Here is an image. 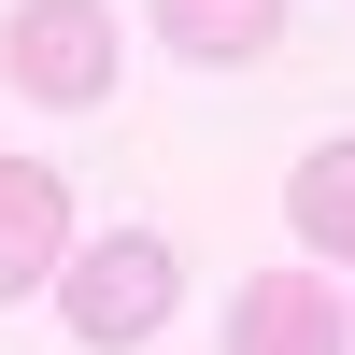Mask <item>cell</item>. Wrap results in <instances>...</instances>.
Returning <instances> with one entry per match:
<instances>
[{"mask_svg": "<svg viewBox=\"0 0 355 355\" xmlns=\"http://www.w3.org/2000/svg\"><path fill=\"white\" fill-rule=\"evenodd\" d=\"M171 299H185V256H171L157 227H100V242H71V270H57V327H71L85 355L157 341Z\"/></svg>", "mask_w": 355, "mask_h": 355, "instance_id": "1", "label": "cell"}, {"mask_svg": "<svg viewBox=\"0 0 355 355\" xmlns=\"http://www.w3.org/2000/svg\"><path fill=\"white\" fill-rule=\"evenodd\" d=\"M114 0H15L0 15V71H15L28 114H100L114 100Z\"/></svg>", "mask_w": 355, "mask_h": 355, "instance_id": "2", "label": "cell"}, {"mask_svg": "<svg viewBox=\"0 0 355 355\" xmlns=\"http://www.w3.org/2000/svg\"><path fill=\"white\" fill-rule=\"evenodd\" d=\"M71 270V171L57 157H0V313L28 299V284Z\"/></svg>", "mask_w": 355, "mask_h": 355, "instance_id": "3", "label": "cell"}, {"mask_svg": "<svg viewBox=\"0 0 355 355\" xmlns=\"http://www.w3.org/2000/svg\"><path fill=\"white\" fill-rule=\"evenodd\" d=\"M227 355H355V341H341V299L313 270H256L227 299Z\"/></svg>", "mask_w": 355, "mask_h": 355, "instance_id": "4", "label": "cell"}, {"mask_svg": "<svg viewBox=\"0 0 355 355\" xmlns=\"http://www.w3.org/2000/svg\"><path fill=\"white\" fill-rule=\"evenodd\" d=\"M284 227H299V256L355 270V128H341V142H313V157L284 171Z\"/></svg>", "mask_w": 355, "mask_h": 355, "instance_id": "5", "label": "cell"}, {"mask_svg": "<svg viewBox=\"0 0 355 355\" xmlns=\"http://www.w3.org/2000/svg\"><path fill=\"white\" fill-rule=\"evenodd\" d=\"M157 43L199 57V71H227V57H270L284 43V0H157Z\"/></svg>", "mask_w": 355, "mask_h": 355, "instance_id": "6", "label": "cell"}, {"mask_svg": "<svg viewBox=\"0 0 355 355\" xmlns=\"http://www.w3.org/2000/svg\"><path fill=\"white\" fill-rule=\"evenodd\" d=\"M341 341H355V299H341Z\"/></svg>", "mask_w": 355, "mask_h": 355, "instance_id": "7", "label": "cell"}]
</instances>
